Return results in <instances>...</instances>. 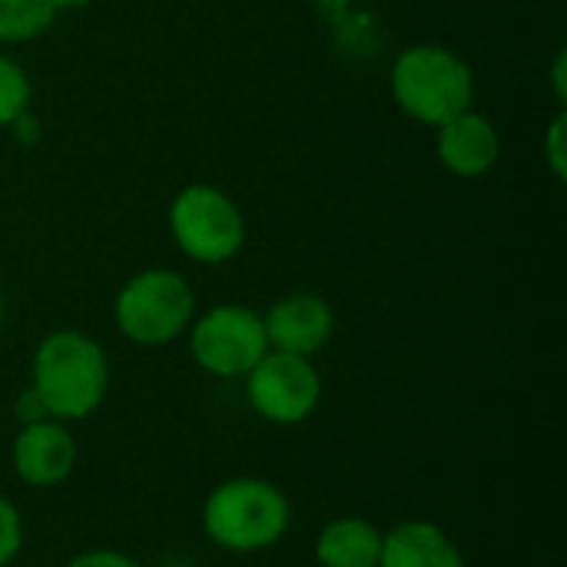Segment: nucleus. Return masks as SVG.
<instances>
[{
  "label": "nucleus",
  "mask_w": 567,
  "mask_h": 567,
  "mask_svg": "<svg viewBox=\"0 0 567 567\" xmlns=\"http://www.w3.org/2000/svg\"><path fill=\"white\" fill-rule=\"evenodd\" d=\"M30 389L43 399L50 419L66 425L90 419L110 392L106 349L80 329L47 332L30 359Z\"/></svg>",
  "instance_id": "nucleus-1"
},
{
  "label": "nucleus",
  "mask_w": 567,
  "mask_h": 567,
  "mask_svg": "<svg viewBox=\"0 0 567 567\" xmlns=\"http://www.w3.org/2000/svg\"><path fill=\"white\" fill-rule=\"evenodd\" d=\"M292 528L289 495L256 475L219 482L203 502V535L226 555H262L282 545Z\"/></svg>",
  "instance_id": "nucleus-2"
},
{
  "label": "nucleus",
  "mask_w": 567,
  "mask_h": 567,
  "mask_svg": "<svg viewBox=\"0 0 567 567\" xmlns=\"http://www.w3.org/2000/svg\"><path fill=\"white\" fill-rule=\"evenodd\" d=\"M392 100L395 106L422 123L442 126L445 120L475 106L472 66L442 43H412L392 63Z\"/></svg>",
  "instance_id": "nucleus-3"
},
{
  "label": "nucleus",
  "mask_w": 567,
  "mask_h": 567,
  "mask_svg": "<svg viewBox=\"0 0 567 567\" xmlns=\"http://www.w3.org/2000/svg\"><path fill=\"white\" fill-rule=\"evenodd\" d=\"M196 319V292L176 269H143L123 282L113 299L120 336L140 349H163L189 332Z\"/></svg>",
  "instance_id": "nucleus-4"
},
{
  "label": "nucleus",
  "mask_w": 567,
  "mask_h": 567,
  "mask_svg": "<svg viewBox=\"0 0 567 567\" xmlns=\"http://www.w3.org/2000/svg\"><path fill=\"white\" fill-rule=\"evenodd\" d=\"M179 252L199 266H223L246 246V216L223 189L209 183L183 186L166 213Z\"/></svg>",
  "instance_id": "nucleus-5"
},
{
  "label": "nucleus",
  "mask_w": 567,
  "mask_h": 567,
  "mask_svg": "<svg viewBox=\"0 0 567 567\" xmlns=\"http://www.w3.org/2000/svg\"><path fill=\"white\" fill-rule=\"evenodd\" d=\"M189 355L213 379H246L269 352L262 312L226 302L199 312L189 326Z\"/></svg>",
  "instance_id": "nucleus-6"
},
{
  "label": "nucleus",
  "mask_w": 567,
  "mask_h": 567,
  "mask_svg": "<svg viewBox=\"0 0 567 567\" xmlns=\"http://www.w3.org/2000/svg\"><path fill=\"white\" fill-rule=\"evenodd\" d=\"M243 382L249 409L279 429L309 422L322 402V375L316 362L302 355L269 349Z\"/></svg>",
  "instance_id": "nucleus-7"
},
{
  "label": "nucleus",
  "mask_w": 567,
  "mask_h": 567,
  "mask_svg": "<svg viewBox=\"0 0 567 567\" xmlns=\"http://www.w3.org/2000/svg\"><path fill=\"white\" fill-rule=\"evenodd\" d=\"M76 462H80L76 439H73L70 425L56 422V419L23 425V429H17V435L10 442L13 475L27 488H37V492H50V488H60L63 482H70V475L76 472Z\"/></svg>",
  "instance_id": "nucleus-8"
},
{
  "label": "nucleus",
  "mask_w": 567,
  "mask_h": 567,
  "mask_svg": "<svg viewBox=\"0 0 567 567\" xmlns=\"http://www.w3.org/2000/svg\"><path fill=\"white\" fill-rule=\"evenodd\" d=\"M269 349L312 359L336 332V309L319 292H289L262 312Z\"/></svg>",
  "instance_id": "nucleus-9"
},
{
  "label": "nucleus",
  "mask_w": 567,
  "mask_h": 567,
  "mask_svg": "<svg viewBox=\"0 0 567 567\" xmlns=\"http://www.w3.org/2000/svg\"><path fill=\"white\" fill-rule=\"evenodd\" d=\"M435 156L458 179H478L495 169L502 156V136L495 123L475 106L435 126Z\"/></svg>",
  "instance_id": "nucleus-10"
},
{
  "label": "nucleus",
  "mask_w": 567,
  "mask_h": 567,
  "mask_svg": "<svg viewBox=\"0 0 567 567\" xmlns=\"http://www.w3.org/2000/svg\"><path fill=\"white\" fill-rule=\"evenodd\" d=\"M379 567H465V555L435 522L409 518L385 532Z\"/></svg>",
  "instance_id": "nucleus-11"
},
{
  "label": "nucleus",
  "mask_w": 567,
  "mask_h": 567,
  "mask_svg": "<svg viewBox=\"0 0 567 567\" xmlns=\"http://www.w3.org/2000/svg\"><path fill=\"white\" fill-rule=\"evenodd\" d=\"M385 532L359 515H339L319 528L312 558L319 567H379Z\"/></svg>",
  "instance_id": "nucleus-12"
},
{
  "label": "nucleus",
  "mask_w": 567,
  "mask_h": 567,
  "mask_svg": "<svg viewBox=\"0 0 567 567\" xmlns=\"http://www.w3.org/2000/svg\"><path fill=\"white\" fill-rule=\"evenodd\" d=\"M50 0H0V43H27L47 33L56 20Z\"/></svg>",
  "instance_id": "nucleus-13"
},
{
  "label": "nucleus",
  "mask_w": 567,
  "mask_h": 567,
  "mask_svg": "<svg viewBox=\"0 0 567 567\" xmlns=\"http://www.w3.org/2000/svg\"><path fill=\"white\" fill-rule=\"evenodd\" d=\"M33 100V86L27 70L0 53V130H7L23 110H30Z\"/></svg>",
  "instance_id": "nucleus-14"
},
{
  "label": "nucleus",
  "mask_w": 567,
  "mask_h": 567,
  "mask_svg": "<svg viewBox=\"0 0 567 567\" xmlns=\"http://www.w3.org/2000/svg\"><path fill=\"white\" fill-rule=\"evenodd\" d=\"M23 551V515L20 508L0 495V567H13Z\"/></svg>",
  "instance_id": "nucleus-15"
},
{
  "label": "nucleus",
  "mask_w": 567,
  "mask_h": 567,
  "mask_svg": "<svg viewBox=\"0 0 567 567\" xmlns=\"http://www.w3.org/2000/svg\"><path fill=\"white\" fill-rule=\"evenodd\" d=\"M567 116L565 110L551 120V126H548V133H545V159H548V166H551V173H555V179H565L567 176Z\"/></svg>",
  "instance_id": "nucleus-16"
},
{
  "label": "nucleus",
  "mask_w": 567,
  "mask_h": 567,
  "mask_svg": "<svg viewBox=\"0 0 567 567\" xmlns=\"http://www.w3.org/2000/svg\"><path fill=\"white\" fill-rule=\"evenodd\" d=\"M66 567H143L136 558L116 551V548H90V551H80L73 555Z\"/></svg>",
  "instance_id": "nucleus-17"
},
{
  "label": "nucleus",
  "mask_w": 567,
  "mask_h": 567,
  "mask_svg": "<svg viewBox=\"0 0 567 567\" xmlns=\"http://www.w3.org/2000/svg\"><path fill=\"white\" fill-rule=\"evenodd\" d=\"M13 419H17V425L23 429V425H37V422L50 419V412H47L43 399L27 385V389L13 399Z\"/></svg>",
  "instance_id": "nucleus-18"
},
{
  "label": "nucleus",
  "mask_w": 567,
  "mask_h": 567,
  "mask_svg": "<svg viewBox=\"0 0 567 567\" xmlns=\"http://www.w3.org/2000/svg\"><path fill=\"white\" fill-rule=\"evenodd\" d=\"M7 130H13L20 143H37L40 140V120L33 116V110H23Z\"/></svg>",
  "instance_id": "nucleus-19"
},
{
  "label": "nucleus",
  "mask_w": 567,
  "mask_h": 567,
  "mask_svg": "<svg viewBox=\"0 0 567 567\" xmlns=\"http://www.w3.org/2000/svg\"><path fill=\"white\" fill-rule=\"evenodd\" d=\"M555 93L565 103V53H558V60H555Z\"/></svg>",
  "instance_id": "nucleus-20"
},
{
  "label": "nucleus",
  "mask_w": 567,
  "mask_h": 567,
  "mask_svg": "<svg viewBox=\"0 0 567 567\" xmlns=\"http://www.w3.org/2000/svg\"><path fill=\"white\" fill-rule=\"evenodd\" d=\"M53 7H56V13H66V10H80V7H86L90 0H50Z\"/></svg>",
  "instance_id": "nucleus-21"
},
{
  "label": "nucleus",
  "mask_w": 567,
  "mask_h": 567,
  "mask_svg": "<svg viewBox=\"0 0 567 567\" xmlns=\"http://www.w3.org/2000/svg\"><path fill=\"white\" fill-rule=\"evenodd\" d=\"M3 319H7V302H3V289H0V332H3Z\"/></svg>",
  "instance_id": "nucleus-22"
}]
</instances>
